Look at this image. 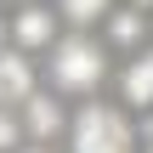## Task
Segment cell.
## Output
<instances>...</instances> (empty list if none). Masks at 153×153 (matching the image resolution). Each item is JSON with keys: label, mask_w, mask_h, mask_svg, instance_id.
Instances as JSON below:
<instances>
[{"label": "cell", "mask_w": 153, "mask_h": 153, "mask_svg": "<svg viewBox=\"0 0 153 153\" xmlns=\"http://www.w3.org/2000/svg\"><path fill=\"white\" fill-rule=\"evenodd\" d=\"M108 79V51L97 40H57L51 45V85L68 97H91Z\"/></svg>", "instance_id": "6da1fadb"}, {"label": "cell", "mask_w": 153, "mask_h": 153, "mask_svg": "<svg viewBox=\"0 0 153 153\" xmlns=\"http://www.w3.org/2000/svg\"><path fill=\"white\" fill-rule=\"evenodd\" d=\"M131 125H125V114L119 108H102V102H91V108H79L74 114V153H131Z\"/></svg>", "instance_id": "7a4b0ae2"}, {"label": "cell", "mask_w": 153, "mask_h": 153, "mask_svg": "<svg viewBox=\"0 0 153 153\" xmlns=\"http://www.w3.org/2000/svg\"><path fill=\"white\" fill-rule=\"evenodd\" d=\"M119 97H125V108H153V45H142L125 68H119Z\"/></svg>", "instance_id": "3957f363"}, {"label": "cell", "mask_w": 153, "mask_h": 153, "mask_svg": "<svg viewBox=\"0 0 153 153\" xmlns=\"http://www.w3.org/2000/svg\"><path fill=\"white\" fill-rule=\"evenodd\" d=\"M102 23H108V45L142 51V40H148V11H142V6H119V11H108Z\"/></svg>", "instance_id": "277c9868"}, {"label": "cell", "mask_w": 153, "mask_h": 153, "mask_svg": "<svg viewBox=\"0 0 153 153\" xmlns=\"http://www.w3.org/2000/svg\"><path fill=\"white\" fill-rule=\"evenodd\" d=\"M28 97H34V68H28L23 51H6V57H0V108L28 102Z\"/></svg>", "instance_id": "5b68a950"}, {"label": "cell", "mask_w": 153, "mask_h": 153, "mask_svg": "<svg viewBox=\"0 0 153 153\" xmlns=\"http://www.w3.org/2000/svg\"><path fill=\"white\" fill-rule=\"evenodd\" d=\"M51 34H57V17H51L45 6H28V11H17V23H11V40H17L23 51L51 45Z\"/></svg>", "instance_id": "8992f818"}, {"label": "cell", "mask_w": 153, "mask_h": 153, "mask_svg": "<svg viewBox=\"0 0 153 153\" xmlns=\"http://www.w3.org/2000/svg\"><path fill=\"white\" fill-rule=\"evenodd\" d=\"M62 119H68V114H62L57 97H40V91H34V97L23 102V125H28V136H40V142H51V136L62 131Z\"/></svg>", "instance_id": "52a82bcc"}, {"label": "cell", "mask_w": 153, "mask_h": 153, "mask_svg": "<svg viewBox=\"0 0 153 153\" xmlns=\"http://www.w3.org/2000/svg\"><path fill=\"white\" fill-rule=\"evenodd\" d=\"M114 11V0H62V17H74V23H102Z\"/></svg>", "instance_id": "ba28073f"}, {"label": "cell", "mask_w": 153, "mask_h": 153, "mask_svg": "<svg viewBox=\"0 0 153 153\" xmlns=\"http://www.w3.org/2000/svg\"><path fill=\"white\" fill-rule=\"evenodd\" d=\"M17 131H23V125H17V119L0 108V153H11V148H17Z\"/></svg>", "instance_id": "9c48e42d"}, {"label": "cell", "mask_w": 153, "mask_h": 153, "mask_svg": "<svg viewBox=\"0 0 153 153\" xmlns=\"http://www.w3.org/2000/svg\"><path fill=\"white\" fill-rule=\"evenodd\" d=\"M125 6H142V11H153V0H125Z\"/></svg>", "instance_id": "30bf717a"}, {"label": "cell", "mask_w": 153, "mask_h": 153, "mask_svg": "<svg viewBox=\"0 0 153 153\" xmlns=\"http://www.w3.org/2000/svg\"><path fill=\"white\" fill-rule=\"evenodd\" d=\"M0 45H6V23H0Z\"/></svg>", "instance_id": "8fae6325"}, {"label": "cell", "mask_w": 153, "mask_h": 153, "mask_svg": "<svg viewBox=\"0 0 153 153\" xmlns=\"http://www.w3.org/2000/svg\"><path fill=\"white\" fill-rule=\"evenodd\" d=\"M142 153H153V142H148V148H142Z\"/></svg>", "instance_id": "7c38bea8"}, {"label": "cell", "mask_w": 153, "mask_h": 153, "mask_svg": "<svg viewBox=\"0 0 153 153\" xmlns=\"http://www.w3.org/2000/svg\"><path fill=\"white\" fill-rule=\"evenodd\" d=\"M28 153H40V148H28Z\"/></svg>", "instance_id": "4fadbf2b"}]
</instances>
